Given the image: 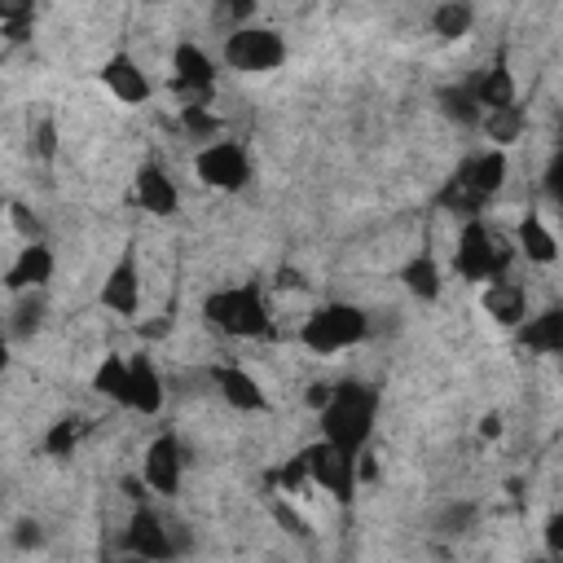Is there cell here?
Masks as SVG:
<instances>
[{
  "label": "cell",
  "mask_w": 563,
  "mask_h": 563,
  "mask_svg": "<svg viewBox=\"0 0 563 563\" xmlns=\"http://www.w3.org/2000/svg\"><path fill=\"white\" fill-rule=\"evenodd\" d=\"M224 4H229V13H233V18H246V13L255 9V0H224Z\"/></svg>",
  "instance_id": "b9f144b4"
},
{
  "label": "cell",
  "mask_w": 563,
  "mask_h": 563,
  "mask_svg": "<svg viewBox=\"0 0 563 563\" xmlns=\"http://www.w3.org/2000/svg\"><path fill=\"white\" fill-rule=\"evenodd\" d=\"M13 541H18L22 550H31V545H40V528H35V523H18V532H13Z\"/></svg>",
  "instance_id": "8d00e7d4"
},
{
  "label": "cell",
  "mask_w": 563,
  "mask_h": 563,
  "mask_svg": "<svg viewBox=\"0 0 563 563\" xmlns=\"http://www.w3.org/2000/svg\"><path fill=\"white\" fill-rule=\"evenodd\" d=\"M400 282H405V290H409L413 299H422V303L440 299V268H435V260H431L427 251H422V255H413V260L405 264Z\"/></svg>",
  "instance_id": "7402d4cb"
},
{
  "label": "cell",
  "mask_w": 563,
  "mask_h": 563,
  "mask_svg": "<svg viewBox=\"0 0 563 563\" xmlns=\"http://www.w3.org/2000/svg\"><path fill=\"white\" fill-rule=\"evenodd\" d=\"M132 194H136L141 211H150V216H172V211H176V202H180V194H176L172 176H167L158 163H141V167H136Z\"/></svg>",
  "instance_id": "2e32d148"
},
{
  "label": "cell",
  "mask_w": 563,
  "mask_h": 563,
  "mask_svg": "<svg viewBox=\"0 0 563 563\" xmlns=\"http://www.w3.org/2000/svg\"><path fill=\"white\" fill-rule=\"evenodd\" d=\"M479 123H484L488 141L501 150V145H515V141H519V132H523V110H519V106H497V110H484Z\"/></svg>",
  "instance_id": "cb8c5ba5"
},
{
  "label": "cell",
  "mask_w": 563,
  "mask_h": 563,
  "mask_svg": "<svg viewBox=\"0 0 563 563\" xmlns=\"http://www.w3.org/2000/svg\"><path fill=\"white\" fill-rule=\"evenodd\" d=\"M471 22H475V9H471L466 0H444V4H435V13H431V26H435L440 40H462V35L471 31Z\"/></svg>",
  "instance_id": "484cf974"
},
{
  "label": "cell",
  "mask_w": 563,
  "mask_h": 563,
  "mask_svg": "<svg viewBox=\"0 0 563 563\" xmlns=\"http://www.w3.org/2000/svg\"><path fill=\"white\" fill-rule=\"evenodd\" d=\"M128 409L136 413H158L163 409V378L145 352L128 356Z\"/></svg>",
  "instance_id": "e0dca14e"
},
{
  "label": "cell",
  "mask_w": 563,
  "mask_h": 563,
  "mask_svg": "<svg viewBox=\"0 0 563 563\" xmlns=\"http://www.w3.org/2000/svg\"><path fill=\"white\" fill-rule=\"evenodd\" d=\"M369 334V317L356 303H321L303 325H299V343L317 356H339L343 347L361 343Z\"/></svg>",
  "instance_id": "277c9868"
},
{
  "label": "cell",
  "mask_w": 563,
  "mask_h": 563,
  "mask_svg": "<svg viewBox=\"0 0 563 563\" xmlns=\"http://www.w3.org/2000/svg\"><path fill=\"white\" fill-rule=\"evenodd\" d=\"M277 286H286V290H299L303 282H299V273H295V268H277Z\"/></svg>",
  "instance_id": "f35d334b"
},
{
  "label": "cell",
  "mask_w": 563,
  "mask_h": 563,
  "mask_svg": "<svg viewBox=\"0 0 563 563\" xmlns=\"http://www.w3.org/2000/svg\"><path fill=\"white\" fill-rule=\"evenodd\" d=\"M559 176H563V158L554 154V158H550V172H545V189H550V198H559Z\"/></svg>",
  "instance_id": "74e56055"
},
{
  "label": "cell",
  "mask_w": 563,
  "mask_h": 563,
  "mask_svg": "<svg viewBox=\"0 0 563 563\" xmlns=\"http://www.w3.org/2000/svg\"><path fill=\"white\" fill-rule=\"evenodd\" d=\"M97 75H101V84L110 88V97L123 101V106H141V101L150 97V79H145V70H141L128 53H110Z\"/></svg>",
  "instance_id": "5bb4252c"
},
{
  "label": "cell",
  "mask_w": 563,
  "mask_h": 563,
  "mask_svg": "<svg viewBox=\"0 0 563 563\" xmlns=\"http://www.w3.org/2000/svg\"><path fill=\"white\" fill-rule=\"evenodd\" d=\"M268 484H273V488H282V493H295V488H303V484H308V466H303V453H295L286 466L268 471Z\"/></svg>",
  "instance_id": "4dcf8cb0"
},
{
  "label": "cell",
  "mask_w": 563,
  "mask_h": 563,
  "mask_svg": "<svg viewBox=\"0 0 563 563\" xmlns=\"http://www.w3.org/2000/svg\"><path fill=\"white\" fill-rule=\"evenodd\" d=\"M515 238H519V246H523V255L532 264H554L559 260V242H554V233L545 229L541 216H523L519 229H515Z\"/></svg>",
  "instance_id": "ffe728a7"
},
{
  "label": "cell",
  "mask_w": 563,
  "mask_h": 563,
  "mask_svg": "<svg viewBox=\"0 0 563 563\" xmlns=\"http://www.w3.org/2000/svg\"><path fill=\"white\" fill-rule=\"evenodd\" d=\"M475 158V180H479V189L493 198L501 185H506V150H484V154H471Z\"/></svg>",
  "instance_id": "83f0119b"
},
{
  "label": "cell",
  "mask_w": 563,
  "mask_h": 563,
  "mask_svg": "<svg viewBox=\"0 0 563 563\" xmlns=\"http://www.w3.org/2000/svg\"><path fill=\"white\" fill-rule=\"evenodd\" d=\"M211 383H216L220 396H224L233 409H242V413H264V409H268V396H264L260 378L246 374V369H238V365H216V369H211Z\"/></svg>",
  "instance_id": "9a60e30c"
},
{
  "label": "cell",
  "mask_w": 563,
  "mask_h": 563,
  "mask_svg": "<svg viewBox=\"0 0 563 563\" xmlns=\"http://www.w3.org/2000/svg\"><path fill=\"white\" fill-rule=\"evenodd\" d=\"M88 418L84 413H66V418H57L53 427H48V435H44V453L48 457H70L75 449H79V440L88 435Z\"/></svg>",
  "instance_id": "603a6c76"
},
{
  "label": "cell",
  "mask_w": 563,
  "mask_h": 563,
  "mask_svg": "<svg viewBox=\"0 0 563 563\" xmlns=\"http://www.w3.org/2000/svg\"><path fill=\"white\" fill-rule=\"evenodd\" d=\"M101 303L119 317H136L141 312V268H136V242H123L114 268L101 282Z\"/></svg>",
  "instance_id": "9c48e42d"
},
{
  "label": "cell",
  "mask_w": 563,
  "mask_h": 563,
  "mask_svg": "<svg viewBox=\"0 0 563 563\" xmlns=\"http://www.w3.org/2000/svg\"><path fill=\"white\" fill-rule=\"evenodd\" d=\"M123 550L128 554H141V559H172L176 545H172V528L150 510V506H136L128 528H123Z\"/></svg>",
  "instance_id": "8fae6325"
},
{
  "label": "cell",
  "mask_w": 563,
  "mask_h": 563,
  "mask_svg": "<svg viewBox=\"0 0 563 563\" xmlns=\"http://www.w3.org/2000/svg\"><path fill=\"white\" fill-rule=\"evenodd\" d=\"M172 88L185 97V106H211L216 97V66L198 44H176L172 53Z\"/></svg>",
  "instance_id": "ba28073f"
},
{
  "label": "cell",
  "mask_w": 563,
  "mask_h": 563,
  "mask_svg": "<svg viewBox=\"0 0 563 563\" xmlns=\"http://www.w3.org/2000/svg\"><path fill=\"white\" fill-rule=\"evenodd\" d=\"M9 216H13V224H18V233H22L26 242H31V238H40V220H35L22 202H9Z\"/></svg>",
  "instance_id": "836d02e7"
},
{
  "label": "cell",
  "mask_w": 563,
  "mask_h": 563,
  "mask_svg": "<svg viewBox=\"0 0 563 563\" xmlns=\"http://www.w3.org/2000/svg\"><path fill=\"white\" fill-rule=\"evenodd\" d=\"M523 343H528L532 352H541V356L563 352V312H559V308H545L541 317H532V321L523 325Z\"/></svg>",
  "instance_id": "44dd1931"
},
{
  "label": "cell",
  "mask_w": 563,
  "mask_h": 563,
  "mask_svg": "<svg viewBox=\"0 0 563 563\" xmlns=\"http://www.w3.org/2000/svg\"><path fill=\"white\" fill-rule=\"evenodd\" d=\"M202 317L224 330L229 339H264L273 334V317H268V303H264V290L260 286H224V290H211L202 299Z\"/></svg>",
  "instance_id": "7a4b0ae2"
},
{
  "label": "cell",
  "mask_w": 563,
  "mask_h": 563,
  "mask_svg": "<svg viewBox=\"0 0 563 563\" xmlns=\"http://www.w3.org/2000/svg\"><path fill=\"white\" fill-rule=\"evenodd\" d=\"M545 550H550V559H563V515H550V523H545Z\"/></svg>",
  "instance_id": "d590c367"
},
{
  "label": "cell",
  "mask_w": 563,
  "mask_h": 563,
  "mask_svg": "<svg viewBox=\"0 0 563 563\" xmlns=\"http://www.w3.org/2000/svg\"><path fill=\"white\" fill-rule=\"evenodd\" d=\"M479 303H484V312H488L497 325H523V312H528L523 286H515V282H506V277H493V282H484Z\"/></svg>",
  "instance_id": "ac0fdd59"
},
{
  "label": "cell",
  "mask_w": 563,
  "mask_h": 563,
  "mask_svg": "<svg viewBox=\"0 0 563 563\" xmlns=\"http://www.w3.org/2000/svg\"><path fill=\"white\" fill-rule=\"evenodd\" d=\"M479 431H484V435H501V418H497V413H484Z\"/></svg>",
  "instance_id": "60d3db41"
},
{
  "label": "cell",
  "mask_w": 563,
  "mask_h": 563,
  "mask_svg": "<svg viewBox=\"0 0 563 563\" xmlns=\"http://www.w3.org/2000/svg\"><path fill=\"white\" fill-rule=\"evenodd\" d=\"M194 172H198L202 185L233 194V189H242L251 180V158H246V150L238 141H211V145L198 150Z\"/></svg>",
  "instance_id": "52a82bcc"
},
{
  "label": "cell",
  "mask_w": 563,
  "mask_h": 563,
  "mask_svg": "<svg viewBox=\"0 0 563 563\" xmlns=\"http://www.w3.org/2000/svg\"><path fill=\"white\" fill-rule=\"evenodd\" d=\"M325 396H330V383H317V387L308 391V405H312V409H321V405H325Z\"/></svg>",
  "instance_id": "ab89813d"
},
{
  "label": "cell",
  "mask_w": 563,
  "mask_h": 563,
  "mask_svg": "<svg viewBox=\"0 0 563 563\" xmlns=\"http://www.w3.org/2000/svg\"><path fill=\"white\" fill-rule=\"evenodd\" d=\"M453 268L462 282H493V277H506L510 268V246L497 229H488L479 216H471L457 233V246H453Z\"/></svg>",
  "instance_id": "3957f363"
},
{
  "label": "cell",
  "mask_w": 563,
  "mask_h": 563,
  "mask_svg": "<svg viewBox=\"0 0 563 563\" xmlns=\"http://www.w3.org/2000/svg\"><path fill=\"white\" fill-rule=\"evenodd\" d=\"M317 418H321V440L334 444L339 453L356 457V453L369 444V435H374L378 391H374L369 383H356V378L330 383V396H325V405L317 409Z\"/></svg>",
  "instance_id": "6da1fadb"
},
{
  "label": "cell",
  "mask_w": 563,
  "mask_h": 563,
  "mask_svg": "<svg viewBox=\"0 0 563 563\" xmlns=\"http://www.w3.org/2000/svg\"><path fill=\"white\" fill-rule=\"evenodd\" d=\"M273 515H277V523H286V532H295V537H308V523L286 506V501H273Z\"/></svg>",
  "instance_id": "e575fe53"
},
{
  "label": "cell",
  "mask_w": 563,
  "mask_h": 563,
  "mask_svg": "<svg viewBox=\"0 0 563 563\" xmlns=\"http://www.w3.org/2000/svg\"><path fill=\"white\" fill-rule=\"evenodd\" d=\"M40 321H44V303L35 299V290H22V299H18V308H13V334L26 339V334L40 330Z\"/></svg>",
  "instance_id": "f1b7e54d"
},
{
  "label": "cell",
  "mask_w": 563,
  "mask_h": 563,
  "mask_svg": "<svg viewBox=\"0 0 563 563\" xmlns=\"http://www.w3.org/2000/svg\"><path fill=\"white\" fill-rule=\"evenodd\" d=\"M180 123H185V132L207 136V141L220 132V119L211 114V106H180Z\"/></svg>",
  "instance_id": "f546056e"
},
{
  "label": "cell",
  "mask_w": 563,
  "mask_h": 563,
  "mask_svg": "<svg viewBox=\"0 0 563 563\" xmlns=\"http://www.w3.org/2000/svg\"><path fill=\"white\" fill-rule=\"evenodd\" d=\"M440 106L449 119L457 123H479V101H475V84H457V88H444L440 92Z\"/></svg>",
  "instance_id": "4316f807"
},
{
  "label": "cell",
  "mask_w": 563,
  "mask_h": 563,
  "mask_svg": "<svg viewBox=\"0 0 563 563\" xmlns=\"http://www.w3.org/2000/svg\"><path fill=\"white\" fill-rule=\"evenodd\" d=\"M484 202H488V194H484L479 180H475V158H462V163L453 167V176L440 185L435 207H440V211H453V216H462V220H471V216L484 211Z\"/></svg>",
  "instance_id": "7c38bea8"
},
{
  "label": "cell",
  "mask_w": 563,
  "mask_h": 563,
  "mask_svg": "<svg viewBox=\"0 0 563 563\" xmlns=\"http://www.w3.org/2000/svg\"><path fill=\"white\" fill-rule=\"evenodd\" d=\"M4 369H9V339L0 334V374H4Z\"/></svg>",
  "instance_id": "ee69618b"
},
{
  "label": "cell",
  "mask_w": 563,
  "mask_h": 563,
  "mask_svg": "<svg viewBox=\"0 0 563 563\" xmlns=\"http://www.w3.org/2000/svg\"><path fill=\"white\" fill-rule=\"evenodd\" d=\"M92 391L128 409V361L123 356H106L97 365V374H92Z\"/></svg>",
  "instance_id": "d4e9b609"
},
{
  "label": "cell",
  "mask_w": 563,
  "mask_h": 563,
  "mask_svg": "<svg viewBox=\"0 0 563 563\" xmlns=\"http://www.w3.org/2000/svg\"><path fill=\"white\" fill-rule=\"evenodd\" d=\"M35 18V0H0V26H22Z\"/></svg>",
  "instance_id": "d6a6232c"
},
{
  "label": "cell",
  "mask_w": 563,
  "mask_h": 563,
  "mask_svg": "<svg viewBox=\"0 0 563 563\" xmlns=\"http://www.w3.org/2000/svg\"><path fill=\"white\" fill-rule=\"evenodd\" d=\"M303 466H308V484H321L339 506H347L356 497V457L339 453L334 444L317 440V444H303Z\"/></svg>",
  "instance_id": "8992f818"
},
{
  "label": "cell",
  "mask_w": 563,
  "mask_h": 563,
  "mask_svg": "<svg viewBox=\"0 0 563 563\" xmlns=\"http://www.w3.org/2000/svg\"><path fill=\"white\" fill-rule=\"evenodd\" d=\"M224 62L233 70H246V75H260V70H273L286 62V44L273 26H238L229 40H224Z\"/></svg>",
  "instance_id": "5b68a950"
},
{
  "label": "cell",
  "mask_w": 563,
  "mask_h": 563,
  "mask_svg": "<svg viewBox=\"0 0 563 563\" xmlns=\"http://www.w3.org/2000/svg\"><path fill=\"white\" fill-rule=\"evenodd\" d=\"M141 479H145V488H154V493H163V497H176V493H180V479H185V449H180L176 435L150 440L145 462H141Z\"/></svg>",
  "instance_id": "30bf717a"
},
{
  "label": "cell",
  "mask_w": 563,
  "mask_h": 563,
  "mask_svg": "<svg viewBox=\"0 0 563 563\" xmlns=\"http://www.w3.org/2000/svg\"><path fill=\"white\" fill-rule=\"evenodd\" d=\"M48 282H53V251L40 238H31L18 251V260L4 268V290L22 295V290H44Z\"/></svg>",
  "instance_id": "4fadbf2b"
},
{
  "label": "cell",
  "mask_w": 563,
  "mask_h": 563,
  "mask_svg": "<svg viewBox=\"0 0 563 563\" xmlns=\"http://www.w3.org/2000/svg\"><path fill=\"white\" fill-rule=\"evenodd\" d=\"M31 154H40L44 163L57 154V128H53V119H48V114H40V123L31 128Z\"/></svg>",
  "instance_id": "1f68e13d"
},
{
  "label": "cell",
  "mask_w": 563,
  "mask_h": 563,
  "mask_svg": "<svg viewBox=\"0 0 563 563\" xmlns=\"http://www.w3.org/2000/svg\"><path fill=\"white\" fill-rule=\"evenodd\" d=\"M475 101H479V114L497 106H515V75L506 66V53H497V62L475 79Z\"/></svg>",
  "instance_id": "d6986e66"
},
{
  "label": "cell",
  "mask_w": 563,
  "mask_h": 563,
  "mask_svg": "<svg viewBox=\"0 0 563 563\" xmlns=\"http://www.w3.org/2000/svg\"><path fill=\"white\" fill-rule=\"evenodd\" d=\"M141 488H145V479H123V493H128L132 501H141V497H145Z\"/></svg>",
  "instance_id": "7bdbcfd3"
}]
</instances>
